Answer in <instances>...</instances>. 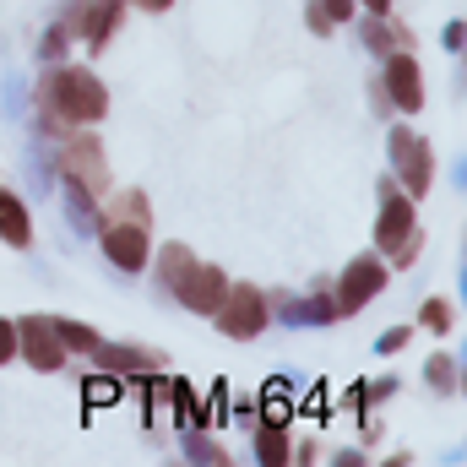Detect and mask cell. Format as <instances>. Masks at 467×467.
<instances>
[{
	"instance_id": "17",
	"label": "cell",
	"mask_w": 467,
	"mask_h": 467,
	"mask_svg": "<svg viewBox=\"0 0 467 467\" xmlns=\"http://www.w3.org/2000/svg\"><path fill=\"white\" fill-rule=\"evenodd\" d=\"M158 353H147V348H109L104 353V364H115V369H147Z\"/></svg>"
},
{
	"instance_id": "14",
	"label": "cell",
	"mask_w": 467,
	"mask_h": 467,
	"mask_svg": "<svg viewBox=\"0 0 467 467\" xmlns=\"http://www.w3.org/2000/svg\"><path fill=\"white\" fill-rule=\"evenodd\" d=\"M255 457L261 462H288V435L272 424V430H261V441H255Z\"/></svg>"
},
{
	"instance_id": "19",
	"label": "cell",
	"mask_w": 467,
	"mask_h": 467,
	"mask_svg": "<svg viewBox=\"0 0 467 467\" xmlns=\"http://www.w3.org/2000/svg\"><path fill=\"white\" fill-rule=\"evenodd\" d=\"M321 11H327V22H348V16H353V0H321Z\"/></svg>"
},
{
	"instance_id": "24",
	"label": "cell",
	"mask_w": 467,
	"mask_h": 467,
	"mask_svg": "<svg viewBox=\"0 0 467 467\" xmlns=\"http://www.w3.org/2000/svg\"><path fill=\"white\" fill-rule=\"evenodd\" d=\"M364 11H369V16H386V11H391V0H364Z\"/></svg>"
},
{
	"instance_id": "16",
	"label": "cell",
	"mask_w": 467,
	"mask_h": 467,
	"mask_svg": "<svg viewBox=\"0 0 467 467\" xmlns=\"http://www.w3.org/2000/svg\"><path fill=\"white\" fill-rule=\"evenodd\" d=\"M191 266H196V261H191V250H185V244H169V250H163V283H169V288H174Z\"/></svg>"
},
{
	"instance_id": "11",
	"label": "cell",
	"mask_w": 467,
	"mask_h": 467,
	"mask_svg": "<svg viewBox=\"0 0 467 467\" xmlns=\"http://www.w3.org/2000/svg\"><path fill=\"white\" fill-rule=\"evenodd\" d=\"M115 5H119V0H99V5H82L88 16H77V33H82V38H88L93 49H99V44H104V38L115 33V22H119Z\"/></svg>"
},
{
	"instance_id": "8",
	"label": "cell",
	"mask_w": 467,
	"mask_h": 467,
	"mask_svg": "<svg viewBox=\"0 0 467 467\" xmlns=\"http://www.w3.org/2000/svg\"><path fill=\"white\" fill-rule=\"evenodd\" d=\"M174 294H180V305H191L196 316H213V310L223 305V294H229L223 266H191V272L174 283Z\"/></svg>"
},
{
	"instance_id": "21",
	"label": "cell",
	"mask_w": 467,
	"mask_h": 467,
	"mask_svg": "<svg viewBox=\"0 0 467 467\" xmlns=\"http://www.w3.org/2000/svg\"><path fill=\"white\" fill-rule=\"evenodd\" d=\"M11 353H16V327H5V321H0V364H5Z\"/></svg>"
},
{
	"instance_id": "9",
	"label": "cell",
	"mask_w": 467,
	"mask_h": 467,
	"mask_svg": "<svg viewBox=\"0 0 467 467\" xmlns=\"http://www.w3.org/2000/svg\"><path fill=\"white\" fill-rule=\"evenodd\" d=\"M386 93L397 99V109H424V77H419V60L408 55V49H397L391 60H386Z\"/></svg>"
},
{
	"instance_id": "1",
	"label": "cell",
	"mask_w": 467,
	"mask_h": 467,
	"mask_svg": "<svg viewBox=\"0 0 467 467\" xmlns=\"http://www.w3.org/2000/svg\"><path fill=\"white\" fill-rule=\"evenodd\" d=\"M49 109L60 119H71V125H93V119H104V109H109V93H104V82L93 71L66 66V71L49 77Z\"/></svg>"
},
{
	"instance_id": "10",
	"label": "cell",
	"mask_w": 467,
	"mask_h": 467,
	"mask_svg": "<svg viewBox=\"0 0 467 467\" xmlns=\"http://www.w3.org/2000/svg\"><path fill=\"white\" fill-rule=\"evenodd\" d=\"M104 255L119 272H141L147 266V223H109L104 229Z\"/></svg>"
},
{
	"instance_id": "23",
	"label": "cell",
	"mask_w": 467,
	"mask_h": 467,
	"mask_svg": "<svg viewBox=\"0 0 467 467\" xmlns=\"http://www.w3.org/2000/svg\"><path fill=\"white\" fill-rule=\"evenodd\" d=\"M60 49H66V33H49V38H44V55L60 60Z\"/></svg>"
},
{
	"instance_id": "20",
	"label": "cell",
	"mask_w": 467,
	"mask_h": 467,
	"mask_svg": "<svg viewBox=\"0 0 467 467\" xmlns=\"http://www.w3.org/2000/svg\"><path fill=\"white\" fill-rule=\"evenodd\" d=\"M88 402H99V408L115 402V386H109V380H88Z\"/></svg>"
},
{
	"instance_id": "15",
	"label": "cell",
	"mask_w": 467,
	"mask_h": 467,
	"mask_svg": "<svg viewBox=\"0 0 467 467\" xmlns=\"http://www.w3.org/2000/svg\"><path fill=\"white\" fill-rule=\"evenodd\" d=\"M55 332H60V343H66V348H82V353L99 348V332H93V327H77V321H55Z\"/></svg>"
},
{
	"instance_id": "13",
	"label": "cell",
	"mask_w": 467,
	"mask_h": 467,
	"mask_svg": "<svg viewBox=\"0 0 467 467\" xmlns=\"http://www.w3.org/2000/svg\"><path fill=\"white\" fill-rule=\"evenodd\" d=\"M364 38H369V49H380V55H397V49H408V33H391L380 16L364 27Z\"/></svg>"
},
{
	"instance_id": "4",
	"label": "cell",
	"mask_w": 467,
	"mask_h": 467,
	"mask_svg": "<svg viewBox=\"0 0 467 467\" xmlns=\"http://www.w3.org/2000/svg\"><path fill=\"white\" fill-rule=\"evenodd\" d=\"M375 244H380V255H397V261H408V255L419 250V223H413V202L391 196V202L380 207V223H375Z\"/></svg>"
},
{
	"instance_id": "12",
	"label": "cell",
	"mask_w": 467,
	"mask_h": 467,
	"mask_svg": "<svg viewBox=\"0 0 467 467\" xmlns=\"http://www.w3.org/2000/svg\"><path fill=\"white\" fill-rule=\"evenodd\" d=\"M0 239H5V244H16V250H22V244L33 239V223H27V207H22V202H16L11 191H0Z\"/></svg>"
},
{
	"instance_id": "5",
	"label": "cell",
	"mask_w": 467,
	"mask_h": 467,
	"mask_svg": "<svg viewBox=\"0 0 467 467\" xmlns=\"http://www.w3.org/2000/svg\"><path fill=\"white\" fill-rule=\"evenodd\" d=\"M213 316H218V327H223L229 337L244 343V337H255V332L266 327V299H261V288L244 283V288H229V294H223V305H218Z\"/></svg>"
},
{
	"instance_id": "3",
	"label": "cell",
	"mask_w": 467,
	"mask_h": 467,
	"mask_svg": "<svg viewBox=\"0 0 467 467\" xmlns=\"http://www.w3.org/2000/svg\"><path fill=\"white\" fill-rule=\"evenodd\" d=\"M60 169H66V180L77 191H104L109 185V163H104L93 136H66L60 141Z\"/></svg>"
},
{
	"instance_id": "18",
	"label": "cell",
	"mask_w": 467,
	"mask_h": 467,
	"mask_svg": "<svg viewBox=\"0 0 467 467\" xmlns=\"http://www.w3.org/2000/svg\"><path fill=\"white\" fill-rule=\"evenodd\" d=\"M424 327H430V332H446V327H451V305H446V299H430V305H424Z\"/></svg>"
},
{
	"instance_id": "25",
	"label": "cell",
	"mask_w": 467,
	"mask_h": 467,
	"mask_svg": "<svg viewBox=\"0 0 467 467\" xmlns=\"http://www.w3.org/2000/svg\"><path fill=\"white\" fill-rule=\"evenodd\" d=\"M136 5H141V11H163L169 0H136Z\"/></svg>"
},
{
	"instance_id": "6",
	"label": "cell",
	"mask_w": 467,
	"mask_h": 467,
	"mask_svg": "<svg viewBox=\"0 0 467 467\" xmlns=\"http://www.w3.org/2000/svg\"><path fill=\"white\" fill-rule=\"evenodd\" d=\"M386 288V266H380V255H358L348 272H343V288H337V310L353 316V310H364L375 294Z\"/></svg>"
},
{
	"instance_id": "2",
	"label": "cell",
	"mask_w": 467,
	"mask_h": 467,
	"mask_svg": "<svg viewBox=\"0 0 467 467\" xmlns=\"http://www.w3.org/2000/svg\"><path fill=\"white\" fill-rule=\"evenodd\" d=\"M391 163L408 185V196H424L430 191V174H435V152L419 130H391Z\"/></svg>"
},
{
	"instance_id": "22",
	"label": "cell",
	"mask_w": 467,
	"mask_h": 467,
	"mask_svg": "<svg viewBox=\"0 0 467 467\" xmlns=\"http://www.w3.org/2000/svg\"><path fill=\"white\" fill-rule=\"evenodd\" d=\"M430 380H435V386H451L457 375H451V364H441V358H435V364H430Z\"/></svg>"
},
{
	"instance_id": "7",
	"label": "cell",
	"mask_w": 467,
	"mask_h": 467,
	"mask_svg": "<svg viewBox=\"0 0 467 467\" xmlns=\"http://www.w3.org/2000/svg\"><path fill=\"white\" fill-rule=\"evenodd\" d=\"M16 348H22V358H27L33 369H60V364H66V343H60L55 321H44V316L22 321V332H16Z\"/></svg>"
}]
</instances>
